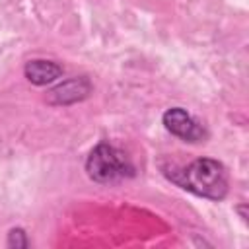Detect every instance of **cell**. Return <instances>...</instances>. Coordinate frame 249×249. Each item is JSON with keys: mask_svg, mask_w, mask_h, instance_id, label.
Instances as JSON below:
<instances>
[{"mask_svg": "<svg viewBox=\"0 0 249 249\" xmlns=\"http://www.w3.org/2000/svg\"><path fill=\"white\" fill-rule=\"evenodd\" d=\"M163 175L179 189L208 200H222L228 195L226 167L212 158H198L185 167H163Z\"/></svg>", "mask_w": 249, "mask_h": 249, "instance_id": "cell-1", "label": "cell"}, {"mask_svg": "<svg viewBox=\"0 0 249 249\" xmlns=\"http://www.w3.org/2000/svg\"><path fill=\"white\" fill-rule=\"evenodd\" d=\"M86 173L95 183H117L134 177V165L123 150L109 142H99L86 158Z\"/></svg>", "mask_w": 249, "mask_h": 249, "instance_id": "cell-2", "label": "cell"}, {"mask_svg": "<svg viewBox=\"0 0 249 249\" xmlns=\"http://www.w3.org/2000/svg\"><path fill=\"white\" fill-rule=\"evenodd\" d=\"M161 123L167 132H171L173 136H177L185 142H202L208 136L206 128L183 107H169L163 113Z\"/></svg>", "mask_w": 249, "mask_h": 249, "instance_id": "cell-3", "label": "cell"}, {"mask_svg": "<svg viewBox=\"0 0 249 249\" xmlns=\"http://www.w3.org/2000/svg\"><path fill=\"white\" fill-rule=\"evenodd\" d=\"M89 93H91L89 78L88 76H74V78H68V80L60 82L58 86H54L49 91L47 101L51 105H74L78 101H84Z\"/></svg>", "mask_w": 249, "mask_h": 249, "instance_id": "cell-4", "label": "cell"}, {"mask_svg": "<svg viewBox=\"0 0 249 249\" xmlns=\"http://www.w3.org/2000/svg\"><path fill=\"white\" fill-rule=\"evenodd\" d=\"M62 66L54 60H47V58H31L25 62L23 66V74L25 78L33 84V86H47L56 82L62 76Z\"/></svg>", "mask_w": 249, "mask_h": 249, "instance_id": "cell-5", "label": "cell"}, {"mask_svg": "<svg viewBox=\"0 0 249 249\" xmlns=\"http://www.w3.org/2000/svg\"><path fill=\"white\" fill-rule=\"evenodd\" d=\"M6 245H8V247H16V249H25V247H29L27 233H25L21 228H12V230L8 231Z\"/></svg>", "mask_w": 249, "mask_h": 249, "instance_id": "cell-6", "label": "cell"}]
</instances>
